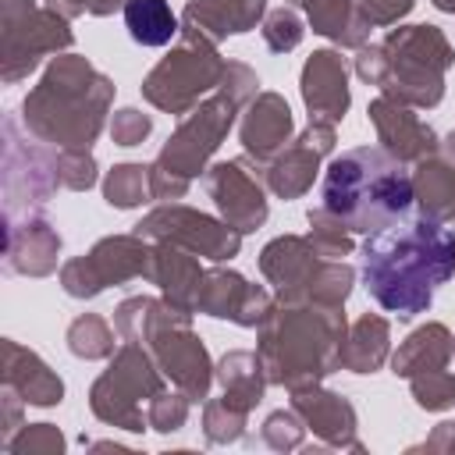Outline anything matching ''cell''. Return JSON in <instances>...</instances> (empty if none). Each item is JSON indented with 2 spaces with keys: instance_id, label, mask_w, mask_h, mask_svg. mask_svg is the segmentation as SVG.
Instances as JSON below:
<instances>
[{
  "instance_id": "cell-1",
  "label": "cell",
  "mask_w": 455,
  "mask_h": 455,
  "mask_svg": "<svg viewBox=\"0 0 455 455\" xmlns=\"http://www.w3.org/2000/svg\"><path fill=\"white\" fill-rule=\"evenodd\" d=\"M451 274L455 231L427 213L402 217L363 242V284L370 299L398 320L427 313Z\"/></svg>"
},
{
  "instance_id": "cell-2",
  "label": "cell",
  "mask_w": 455,
  "mask_h": 455,
  "mask_svg": "<svg viewBox=\"0 0 455 455\" xmlns=\"http://www.w3.org/2000/svg\"><path fill=\"white\" fill-rule=\"evenodd\" d=\"M412 171L384 146H355L334 156L323 171L320 206L334 213L352 235H373L409 217Z\"/></svg>"
},
{
  "instance_id": "cell-3",
  "label": "cell",
  "mask_w": 455,
  "mask_h": 455,
  "mask_svg": "<svg viewBox=\"0 0 455 455\" xmlns=\"http://www.w3.org/2000/svg\"><path fill=\"white\" fill-rule=\"evenodd\" d=\"M114 82L78 53H60L21 103L25 132L57 149H89L103 132Z\"/></svg>"
},
{
  "instance_id": "cell-4",
  "label": "cell",
  "mask_w": 455,
  "mask_h": 455,
  "mask_svg": "<svg viewBox=\"0 0 455 455\" xmlns=\"http://www.w3.org/2000/svg\"><path fill=\"white\" fill-rule=\"evenodd\" d=\"M348 323L341 306H288L277 302L259 323V363L270 384L288 391L320 384L327 373L341 370V345Z\"/></svg>"
},
{
  "instance_id": "cell-5",
  "label": "cell",
  "mask_w": 455,
  "mask_h": 455,
  "mask_svg": "<svg viewBox=\"0 0 455 455\" xmlns=\"http://www.w3.org/2000/svg\"><path fill=\"white\" fill-rule=\"evenodd\" d=\"M259 92V78L249 64L228 60L224 78L210 100L192 107L178 132L167 139L160 156L149 164V192L153 199H181L192 185V178L206 174V160L217 153L220 139L231 132L235 114L245 110V103Z\"/></svg>"
},
{
  "instance_id": "cell-6",
  "label": "cell",
  "mask_w": 455,
  "mask_h": 455,
  "mask_svg": "<svg viewBox=\"0 0 455 455\" xmlns=\"http://www.w3.org/2000/svg\"><path fill=\"white\" fill-rule=\"evenodd\" d=\"M451 64L455 50L437 25H398L384 43H363L355 53V75L412 110H430L444 100V71Z\"/></svg>"
},
{
  "instance_id": "cell-7",
  "label": "cell",
  "mask_w": 455,
  "mask_h": 455,
  "mask_svg": "<svg viewBox=\"0 0 455 455\" xmlns=\"http://www.w3.org/2000/svg\"><path fill=\"white\" fill-rule=\"evenodd\" d=\"M114 327L121 341L146 345L160 373L178 391H185L192 402H206L217 373L206 355V345L192 331V313L171 306L167 299L132 295L114 309Z\"/></svg>"
},
{
  "instance_id": "cell-8",
  "label": "cell",
  "mask_w": 455,
  "mask_h": 455,
  "mask_svg": "<svg viewBox=\"0 0 455 455\" xmlns=\"http://www.w3.org/2000/svg\"><path fill=\"white\" fill-rule=\"evenodd\" d=\"M228 60L217 53V43L199 36L196 28L178 32L174 50L142 78V96L167 114H188L199 100L220 85Z\"/></svg>"
},
{
  "instance_id": "cell-9",
  "label": "cell",
  "mask_w": 455,
  "mask_h": 455,
  "mask_svg": "<svg viewBox=\"0 0 455 455\" xmlns=\"http://www.w3.org/2000/svg\"><path fill=\"white\" fill-rule=\"evenodd\" d=\"M160 391H164V373H160L156 359L149 355V348L139 341H124L110 355V366L92 384L89 405H92L96 419L142 434L149 427L142 416V402H149Z\"/></svg>"
},
{
  "instance_id": "cell-10",
  "label": "cell",
  "mask_w": 455,
  "mask_h": 455,
  "mask_svg": "<svg viewBox=\"0 0 455 455\" xmlns=\"http://www.w3.org/2000/svg\"><path fill=\"white\" fill-rule=\"evenodd\" d=\"M75 43L68 18L36 0H0V75L7 85L21 82L46 53H60Z\"/></svg>"
},
{
  "instance_id": "cell-11",
  "label": "cell",
  "mask_w": 455,
  "mask_h": 455,
  "mask_svg": "<svg viewBox=\"0 0 455 455\" xmlns=\"http://www.w3.org/2000/svg\"><path fill=\"white\" fill-rule=\"evenodd\" d=\"M60 188L57 153H46L39 142L21 139L18 114L4 117V213L11 220H25L39 213L50 196Z\"/></svg>"
},
{
  "instance_id": "cell-12",
  "label": "cell",
  "mask_w": 455,
  "mask_h": 455,
  "mask_svg": "<svg viewBox=\"0 0 455 455\" xmlns=\"http://www.w3.org/2000/svg\"><path fill=\"white\" fill-rule=\"evenodd\" d=\"M153 242L142 235H110L100 238L85 256H75L60 267V288L71 299H92L110 284H124L135 277H149Z\"/></svg>"
},
{
  "instance_id": "cell-13",
  "label": "cell",
  "mask_w": 455,
  "mask_h": 455,
  "mask_svg": "<svg viewBox=\"0 0 455 455\" xmlns=\"http://www.w3.org/2000/svg\"><path fill=\"white\" fill-rule=\"evenodd\" d=\"M135 235H142L146 242H171V245L206 256L213 263H224L231 256H238V249H242L238 228H231L224 217L217 220V217L199 213L181 203H164L153 213H146L135 224Z\"/></svg>"
},
{
  "instance_id": "cell-14",
  "label": "cell",
  "mask_w": 455,
  "mask_h": 455,
  "mask_svg": "<svg viewBox=\"0 0 455 455\" xmlns=\"http://www.w3.org/2000/svg\"><path fill=\"white\" fill-rule=\"evenodd\" d=\"M245 167H249V164H245V156H242V160L213 164V167H206V174H203L206 196L217 203L220 217H224L231 228H238L242 235L263 228V220H267V213H270L267 196H263V185H259V178H256V167H252V171H245Z\"/></svg>"
},
{
  "instance_id": "cell-15",
  "label": "cell",
  "mask_w": 455,
  "mask_h": 455,
  "mask_svg": "<svg viewBox=\"0 0 455 455\" xmlns=\"http://www.w3.org/2000/svg\"><path fill=\"white\" fill-rule=\"evenodd\" d=\"M334 149V124H320L309 121V128L302 135H295L267 167H263V181L277 199H299L309 192L320 160Z\"/></svg>"
},
{
  "instance_id": "cell-16",
  "label": "cell",
  "mask_w": 455,
  "mask_h": 455,
  "mask_svg": "<svg viewBox=\"0 0 455 455\" xmlns=\"http://www.w3.org/2000/svg\"><path fill=\"white\" fill-rule=\"evenodd\" d=\"M270 309H274V299L263 284H249L242 274L224 270V267L203 274L196 313L231 320L238 327H259Z\"/></svg>"
},
{
  "instance_id": "cell-17",
  "label": "cell",
  "mask_w": 455,
  "mask_h": 455,
  "mask_svg": "<svg viewBox=\"0 0 455 455\" xmlns=\"http://www.w3.org/2000/svg\"><path fill=\"white\" fill-rule=\"evenodd\" d=\"M320 252L313 249L309 238L302 235H281L274 242L263 245L259 252V274L267 277V284H274L277 302L288 306H302L313 284V274L320 267Z\"/></svg>"
},
{
  "instance_id": "cell-18",
  "label": "cell",
  "mask_w": 455,
  "mask_h": 455,
  "mask_svg": "<svg viewBox=\"0 0 455 455\" xmlns=\"http://www.w3.org/2000/svg\"><path fill=\"white\" fill-rule=\"evenodd\" d=\"M238 142L245 149V160L263 174V167L291 142V110H288L284 96L256 92L245 103V114L238 124Z\"/></svg>"
},
{
  "instance_id": "cell-19",
  "label": "cell",
  "mask_w": 455,
  "mask_h": 455,
  "mask_svg": "<svg viewBox=\"0 0 455 455\" xmlns=\"http://www.w3.org/2000/svg\"><path fill=\"white\" fill-rule=\"evenodd\" d=\"M373 128H377V142L402 164H419L423 156L437 153V132L419 121V114L405 103H395L387 96H377L370 107H366Z\"/></svg>"
},
{
  "instance_id": "cell-20",
  "label": "cell",
  "mask_w": 455,
  "mask_h": 455,
  "mask_svg": "<svg viewBox=\"0 0 455 455\" xmlns=\"http://www.w3.org/2000/svg\"><path fill=\"white\" fill-rule=\"evenodd\" d=\"M291 409L302 416L306 430H313L320 441H327L331 448H352L363 451L359 437H355V409L345 395L327 391L320 384L309 387H295L291 391Z\"/></svg>"
},
{
  "instance_id": "cell-21",
  "label": "cell",
  "mask_w": 455,
  "mask_h": 455,
  "mask_svg": "<svg viewBox=\"0 0 455 455\" xmlns=\"http://www.w3.org/2000/svg\"><path fill=\"white\" fill-rule=\"evenodd\" d=\"M302 103L309 110V121L338 124L352 103L348 96V68L341 53L316 50L302 68Z\"/></svg>"
},
{
  "instance_id": "cell-22",
  "label": "cell",
  "mask_w": 455,
  "mask_h": 455,
  "mask_svg": "<svg viewBox=\"0 0 455 455\" xmlns=\"http://www.w3.org/2000/svg\"><path fill=\"white\" fill-rule=\"evenodd\" d=\"M60 259V235L53 231L50 220L39 213L25 220L7 224V249H4V267L11 274H28V277H46L57 270Z\"/></svg>"
},
{
  "instance_id": "cell-23",
  "label": "cell",
  "mask_w": 455,
  "mask_h": 455,
  "mask_svg": "<svg viewBox=\"0 0 455 455\" xmlns=\"http://www.w3.org/2000/svg\"><path fill=\"white\" fill-rule=\"evenodd\" d=\"M203 267H199V256L188 252V249H178L171 242H153V259H149V277L164 299L185 313H196V302H199V284H203Z\"/></svg>"
},
{
  "instance_id": "cell-24",
  "label": "cell",
  "mask_w": 455,
  "mask_h": 455,
  "mask_svg": "<svg viewBox=\"0 0 455 455\" xmlns=\"http://www.w3.org/2000/svg\"><path fill=\"white\" fill-rule=\"evenodd\" d=\"M4 387H14L25 405H60L64 384L60 377L25 345L4 338Z\"/></svg>"
},
{
  "instance_id": "cell-25",
  "label": "cell",
  "mask_w": 455,
  "mask_h": 455,
  "mask_svg": "<svg viewBox=\"0 0 455 455\" xmlns=\"http://www.w3.org/2000/svg\"><path fill=\"white\" fill-rule=\"evenodd\" d=\"M267 18V0H188L181 25L196 28L210 43H220L224 36H242Z\"/></svg>"
},
{
  "instance_id": "cell-26",
  "label": "cell",
  "mask_w": 455,
  "mask_h": 455,
  "mask_svg": "<svg viewBox=\"0 0 455 455\" xmlns=\"http://www.w3.org/2000/svg\"><path fill=\"white\" fill-rule=\"evenodd\" d=\"M288 4L302 7L306 18H309V25H313V32L334 39L338 46L359 50L370 39V28L373 25L363 18V11H359L355 0H288Z\"/></svg>"
},
{
  "instance_id": "cell-27",
  "label": "cell",
  "mask_w": 455,
  "mask_h": 455,
  "mask_svg": "<svg viewBox=\"0 0 455 455\" xmlns=\"http://www.w3.org/2000/svg\"><path fill=\"white\" fill-rule=\"evenodd\" d=\"M451 331L444 323H423L416 327L402 345L398 352L391 355V373L395 377H416V373H427V370H441L448 366L451 359Z\"/></svg>"
},
{
  "instance_id": "cell-28",
  "label": "cell",
  "mask_w": 455,
  "mask_h": 455,
  "mask_svg": "<svg viewBox=\"0 0 455 455\" xmlns=\"http://www.w3.org/2000/svg\"><path fill=\"white\" fill-rule=\"evenodd\" d=\"M412 196L427 217L441 224H455V167L441 153H430L416 164Z\"/></svg>"
},
{
  "instance_id": "cell-29",
  "label": "cell",
  "mask_w": 455,
  "mask_h": 455,
  "mask_svg": "<svg viewBox=\"0 0 455 455\" xmlns=\"http://www.w3.org/2000/svg\"><path fill=\"white\" fill-rule=\"evenodd\" d=\"M387 348H391V327L384 316H373V313H363L348 334H345V345H341V370H352V373H377L387 359Z\"/></svg>"
},
{
  "instance_id": "cell-30",
  "label": "cell",
  "mask_w": 455,
  "mask_h": 455,
  "mask_svg": "<svg viewBox=\"0 0 455 455\" xmlns=\"http://www.w3.org/2000/svg\"><path fill=\"white\" fill-rule=\"evenodd\" d=\"M213 373H217L224 395L235 398L238 405H245L249 412L259 405L263 387L270 384V380H267V370H263V363H259V352H245V348L228 352V355L217 363Z\"/></svg>"
},
{
  "instance_id": "cell-31",
  "label": "cell",
  "mask_w": 455,
  "mask_h": 455,
  "mask_svg": "<svg viewBox=\"0 0 455 455\" xmlns=\"http://www.w3.org/2000/svg\"><path fill=\"white\" fill-rule=\"evenodd\" d=\"M124 28L139 46H167L181 25L171 11V0H124Z\"/></svg>"
},
{
  "instance_id": "cell-32",
  "label": "cell",
  "mask_w": 455,
  "mask_h": 455,
  "mask_svg": "<svg viewBox=\"0 0 455 455\" xmlns=\"http://www.w3.org/2000/svg\"><path fill=\"white\" fill-rule=\"evenodd\" d=\"M114 334H117V327H110L100 313H82L68 327V348L78 359H110L117 352Z\"/></svg>"
},
{
  "instance_id": "cell-33",
  "label": "cell",
  "mask_w": 455,
  "mask_h": 455,
  "mask_svg": "<svg viewBox=\"0 0 455 455\" xmlns=\"http://www.w3.org/2000/svg\"><path fill=\"white\" fill-rule=\"evenodd\" d=\"M103 199L117 210H135L142 203L153 199L149 192V167L142 164H117L107 178H103Z\"/></svg>"
},
{
  "instance_id": "cell-34",
  "label": "cell",
  "mask_w": 455,
  "mask_h": 455,
  "mask_svg": "<svg viewBox=\"0 0 455 455\" xmlns=\"http://www.w3.org/2000/svg\"><path fill=\"white\" fill-rule=\"evenodd\" d=\"M245 419H249V409L238 405L235 398H213L203 405V430H206V441L210 444H231L245 434Z\"/></svg>"
},
{
  "instance_id": "cell-35",
  "label": "cell",
  "mask_w": 455,
  "mask_h": 455,
  "mask_svg": "<svg viewBox=\"0 0 455 455\" xmlns=\"http://www.w3.org/2000/svg\"><path fill=\"white\" fill-rule=\"evenodd\" d=\"M309 242H313V249L323 256V259H345L348 252H352V231L334 217V213H327L323 206H313L309 210V235H306Z\"/></svg>"
},
{
  "instance_id": "cell-36",
  "label": "cell",
  "mask_w": 455,
  "mask_h": 455,
  "mask_svg": "<svg viewBox=\"0 0 455 455\" xmlns=\"http://www.w3.org/2000/svg\"><path fill=\"white\" fill-rule=\"evenodd\" d=\"M263 43H267V50L270 53H291L299 43H302V36H306V25H302V18H299V11L291 7V4H284V7H274V11H267V18H263Z\"/></svg>"
},
{
  "instance_id": "cell-37",
  "label": "cell",
  "mask_w": 455,
  "mask_h": 455,
  "mask_svg": "<svg viewBox=\"0 0 455 455\" xmlns=\"http://www.w3.org/2000/svg\"><path fill=\"white\" fill-rule=\"evenodd\" d=\"M409 384H412L416 405L427 409V412H444V409L455 405V373H448L444 366L416 373V377H409Z\"/></svg>"
},
{
  "instance_id": "cell-38",
  "label": "cell",
  "mask_w": 455,
  "mask_h": 455,
  "mask_svg": "<svg viewBox=\"0 0 455 455\" xmlns=\"http://www.w3.org/2000/svg\"><path fill=\"white\" fill-rule=\"evenodd\" d=\"M188 405H192V398H188L185 391H174V395H171V391H160V395H153L149 405H146V423H149L153 430H160V434H174V430L185 427Z\"/></svg>"
},
{
  "instance_id": "cell-39",
  "label": "cell",
  "mask_w": 455,
  "mask_h": 455,
  "mask_svg": "<svg viewBox=\"0 0 455 455\" xmlns=\"http://www.w3.org/2000/svg\"><path fill=\"white\" fill-rule=\"evenodd\" d=\"M259 437H263V444L274 448V451H291V448L302 444L306 423H302V416H299L295 409H277V412H270V416L263 419Z\"/></svg>"
},
{
  "instance_id": "cell-40",
  "label": "cell",
  "mask_w": 455,
  "mask_h": 455,
  "mask_svg": "<svg viewBox=\"0 0 455 455\" xmlns=\"http://www.w3.org/2000/svg\"><path fill=\"white\" fill-rule=\"evenodd\" d=\"M57 178L60 188L85 192L96 185V160L89 149H57Z\"/></svg>"
},
{
  "instance_id": "cell-41",
  "label": "cell",
  "mask_w": 455,
  "mask_h": 455,
  "mask_svg": "<svg viewBox=\"0 0 455 455\" xmlns=\"http://www.w3.org/2000/svg\"><path fill=\"white\" fill-rule=\"evenodd\" d=\"M7 451H14V455H53V451H64V437L53 423H28V427H21L18 437L7 441Z\"/></svg>"
},
{
  "instance_id": "cell-42",
  "label": "cell",
  "mask_w": 455,
  "mask_h": 455,
  "mask_svg": "<svg viewBox=\"0 0 455 455\" xmlns=\"http://www.w3.org/2000/svg\"><path fill=\"white\" fill-rule=\"evenodd\" d=\"M149 132H153V117L142 114V110H135V107L117 110L114 121H110V135H114L117 146H139Z\"/></svg>"
},
{
  "instance_id": "cell-43",
  "label": "cell",
  "mask_w": 455,
  "mask_h": 455,
  "mask_svg": "<svg viewBox=\"0 0 455 455\" xmlns=\"http://www.w3.org/2000/svg\"><path fill=\"white\" fill-rule=\"evenodd\" d=\"M355 4H359L363 18H366L373 28L395 25V21H402V18L416 7V0H355Z\"/></svg>"
},
{
  "instance_id": "cell-44",
  "label": "cell",
  "mask_w": 455,
  "mask_h": 455,
  "mask_svg": "<svg viewBox=\"0 0 455 455\" xmlns=\"http://www.w3.org/2000/svg\"><path fill=\"white\" fill-rule=\"evenodd\" d=\"M419 448L423 451H455V423H437L434 434Z\"/></svg>"
},
{
  "instance_id": "cell-45",
  "label": "cell",
  "mask_w": 455,
  "mask_h": 455,
  "mask_svg": "<svg viewBox=\"0 0 455 455\" xmlns=\"http://www.w3.org/2000/svg\"><path fill=\"white\" fill-rule=\"evenodd\" d=\"M46 7L60 11L64 18H75V14H85V11H89V7H85V0H46Z\"/></svg>"
},
{
  "instance_id": "cell-46",
  "label": "cell",
  "mask_w": 455,
  "mask_h": 455,
  "mask_svg": "<svg viewBox=\"0 0 455 455\" xmlns=\"http://www.w3.org/2000/svg\"><path fill=\"white\" fill-rule=\"evenodd\" d=\"M85 7H89V14H96V18H107V14L121 11V7H124V0H85Z\"/></svg>"
},
{
  "instance_id": "cell-47",
  "label": "cell",
  "mask_w": 455,
  "mask_h": 455,
  "mask_svg": "<svg viewBox=\"0 0 455 455\" xmlns=\"http://www.w3.org/2000/svg\"><path fill=\"white\" fill-rule=\"evenodd\" d=\"M437 153H441V156H444V160L455 167V132H448V135L437 142Z\"/></svg>"
},
{
  "instance_id": "cell-48",
  "label": "cell",
  "mask_w": 455,
  "mask_h": 455,
  "mask_svg": "<svg viewBox=\"0 0 455 455\" xmlns=\"http://www.w3.org/2000/svg\"><path fill=\"white\" fill-rule=\"evenodd\" d=\"M434 7H437V11H448V14H455V0H434Z\"/></svg>"
},
{
  "instance_id": "cell-49",
  "label": "cell",
  "mask_w": 455,
  "mask_h": 455,
  "mask_svg": "<svg viewBox=\"0 0 455 455\" xmlns=\"http://www.w3.org/2000/svg\"><path fill=\"white\" fill-rule=\"evenodd\" d=\"M451 355H455V341H451Z\"/></svg>"
}]
</instances>
